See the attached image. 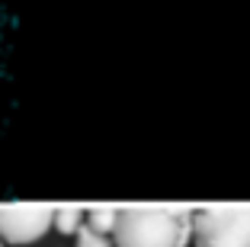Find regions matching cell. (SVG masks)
I'll use <instances>...</instances> for the list:
<instances>
[{"label":"cell","instance_id":"6","mask_svg":"<svg viewBox=\"0 0 250 247\" xmlns=\"http://www.w3.org/2000/svg\"><path fill=\"white\" fill-rule=\"evenodd\" d=\"M77 247H116V244H112L106 234H96V231H90V228L83 225L81 231H77Z\"/></svg>","mask_w":250,"mask_h":247},{"label":"cell","instance_id":"5","mask_svg":"<svg viewBox=\"0 0 250 247\" xmlns=\"http://www.w3.org/2000/svg\"><path fill=\"white\" fill-rule=\"evenodd\" d=\"M83 218H87V228L96 234H109L116 228V209L112 205H93V209H83Z\"/></svg>","mask_w":250,"mask_h":247},{"label":"cell","instance_id":"1","mask_svg":"<svg viewBox=\"0 0 250 247\" xmlns=\"http://www.w3.org/2000/svg\"><path fill=\"white\" fill-rule=\"evenodd\" d=\"M116 247H186L192 241V209L125 205L116 209Z\"/></svg>","mask_w":250,"mask_h":247},{"label":"cell","instance_id":"2","mask_svg":"<svg viewBox=\"0 0 250 247\" xmlns=\"http://www.w3.org/2000/svg\"><path fill=\"white\" fill-rule=\"evenodd\" d=\"M196 247H250V205H208L192 212Z\"/></svg>","mask_w":250,"mask_h":247},{"label":"cell","instance_id":"3","mask_svg":"<svg viewBox=\"0 0 250 247\" xmlns=\"http://www.w3.org/2000/svg\"><path fill=\"white\" fill-rule=\"evenodd\" d=\"M52 205H0V241L36 244L52 228Z\"/></svg>","mask_w":250,"mask_h":247},{"label":"cell","instance_id":"4","mask_svg":"<svg viewBox=\"0 0 250 247\" xmlns=\"http://www.w3.org/2000/svg\"><path fill=\"white\" fill-rule=\"evenodd\" d=\"M52 225L58 228L61 234H77L83 228V209L81 205H61V209H55Z\"/></svg>","mask_w":250,"mask_h":247},{"label":"cell","instance_id":"7","mask_svg":"<svg viewBox=\"0 0 250 247\" xmlns=\"http://www.w3.org/2000/svg\"><path fill=\"white\" fill-rule=\"evenodd\" d=\"M0 247H3V241H0Z\"/></svg>","mask_w":250,"mask_h":247}]
</instances>
